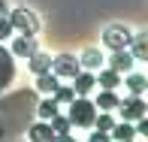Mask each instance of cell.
<instances>
[{
  "label": "cell",
  "instance_id": "obj_25",
  "mask_svg": "<svg viewBox=\"0 0 148 142\" xmlns=\"http://www.w3.org/2000/svg\"><path fill=\"white\" fill-rule=\"evenodd\" d=\"M0 15H6V0H0Z\"/></svg>",
  "mask_w": 148,
  "mask_h": 142
},
{
  "label": "cell",
  "instance_id": "obj_15",
  "mask_svg": "<svg viewBox=\"0 0 148 142\" xmlns=\"http://www.w3.org/2000/svg\"><path fill=\"white\" fill-rule=\"evenodd\" d=\"M27 67H30V73H45V70H51V58L49 55H42V51H33V55H27Z\"/></svg>",
  "mask_w": 148,
  "mask_h": 142
},
{
  "label": "cell",
  "instance_id": "obj_12",
  "mask_svg": "<svg viewBox=\"0 0 148 142\" xmlns=\"http://www.w3.org/2000/svg\"><path fill=\"white\" fill-rule=\"evenodd\" d=\"M94 106L97 109H103V112H112L118 106V94L112 91V88H103V91L97 94V100H94Z\"/></svg>",
  "mask_w": 148,
  "mask_h": 142
},
{
  "label": "cell",
  "instance_id": "obj_21",
  "mask_svg": "<svg viewBox=\"0 0 148 142\" xmlns=\"http://www.w3.org/2000/svg\"><path fill=\"white\" fill-rule=\"evenodd\" d=\"M112 124H115V118H112L109 112L100 109V115H94V130H106V133H109V130H112Z\"/></svg>",
  "mask_w": 148,
  "mask_h": 142
},
{
  "label": "cell",
  "instance_id": "obj_10",
  "mask_svg": "<svg viewBox=\"0 0 148 142\" xmlns=\"http://www.w3.org/2000/svg\"><path fill=\"white\" fill-rule=\"evenodd\" d=\"M130 55L136 60H148V33H136V36H130Z\"/></svg>",
  "mask_w": 148,
  "mask_h": 142
},
{
  "label": "cell",
  "instance_id": "obj_6",
  "mask_svg": "<svg viewBox=\"0 0 148 142\" xmlns=\"http://www.w3.org/2000/svg\"><path fill=\"white\" fill-rule=\"evenodd\" d=\"M94 88H97V79H94L91 70H79L76 76H73V91H76V97H88Z\"/></svg>",
  "mask_w": 148,
  "mask_h": 142
},
{
  "label": "cell",
  "instance_id": "obj_1",
  "mask_svg": "<svg viewBox=\"0 0 148 142\" xmlns=\"http://www.w3.org/2000/svg\"><path fill=\"white\" fill-rule=\"evenodd\" d=\"M66 106H70V115H66V118H70V124H73V127H94L97 106H94L88 97H73Z\"/></svg>",
  "mask_w": 148,
  "mask_h": 142
},
{
  "label": "cell",
  "instance_id": "obj_18",
  "mask_svg": "<svg viewBox=\"0 0 148 142\" xmlns=\"http://www.w3.org/2000/svg\"><path fill=\"white\" fill-rule=\"evenodd\" d=\"M30 139H36V142H49V139H55L51 124H49V121H39V124H33V127H30Z\"/></svg>",
  "mask_w": 148,
  "mask_h": 142
},
{
  "label": "cell",
  "instance_id": "obj_7",
  "mask_svg": "<svg viewBox=\"0 0 148 142\" xmlns=\"http://www.w3.org/2000/svg\"><path fill=\"white\" fill-rule=\"evenodd\" d=\"M133 64H136V58L130 55V49H115V51H112V58H109V67H112L115 73H130Z\"/></svg>",
  "mask_w": 148,
  "mask_h": 142
},
{
  "label": "cell",
  "instance_id": "obj_13",
  "mask_svg": "<svg viewBox=\"0 0 148 142\" xmlns=\"http://www.w3.org/2000/svg\"><path fill=\"white\" fill-rule=\"evenodd\" d=\"M100 64H103V55H100V49H85L82 58H79V67H85V70H100Z\"/></svg>",
  "mask_w": 148,
  "mask_h": 142
},
{
  "label": "cell",
  "instance_id": "obj_17",
  "mask_svg": "<svg viewBox=\"0 0 148 142\" xmlns=\"http://www.w3.org/2000/svg\"><path fill=\"white\" fill-rule=\"evenodd\" d=\"M58 85H60V82H58V76H55L51 70H45V73H39V76H36V91H42V94H51Z\"/></svg>",
  "mask_w": 148,
  "mask_h": 142
},
{
  "label": "cell",
  "instance_id": "obj_20",
  "mask_svg": "<svg viewBox=\"0 0 148 142\" xmlns=\"http://www.w3.org/2000/svg\"><path fill=\"white\" fill-rule=\"evenodd\" d=\"M127 88H130V94H145L148 79L139 76V73H130V76H127Z\"/></svg>",
  "mask_w": 148,
  "mask_h": 142
},
{
  "label": "cell",
  "instance_id": "obj_19",
  "mask_svg": "<svg viewBox=\"0 0 148 142\" xmlns=\"http://www.w3.org/2000/svg\"><path fill=\"white\" fill-rule=\"evenodd\" d=\"M36 112H39V118H42V121H49L51 115H58V112H60V103H58L55 97H51V100H42Z\"/></svg>",
  "mask_w": 148,
  "mask_h": 142
},
{
  "label": "cell",
  "instance_id": "obj_24",
  "mask_svg": "<svg viewBox=\"0 0 148 142\" xmlns=\"http://www.w3.org/2000/svg\"><path fill=\"white\" fill-rule=\"evenodd\" d=\"M106 139H109L106 130H94V136H91V142H106Z\"/></svg>",
  "mask_w": 148,
  "mask_h": 142
},
{
  "label": "cell",
  "instance_id": "obj_5",
  "mask_svg": "<svg viewBox=\"0 0 148 142\" xmlns=\"http://www.w3.org/2000/svg\"><path fill=\"white\" fill-rule=\"evenodd\" d=\"M79 70H82V67H79V60L73 55H58L55 60H51V73H55L58 79H73Z\"/></svg>",
  "mask_w": 148,
  "mask_h": 142
},
{
  "label": "cell",
  "instance_id": "obj_4",
  "mask_svg": "<svg viewBox=\"0 0 148 142\" xmlns=\"http://www.w3.org/2000/svg\"><path fill=\"white\" fill-rule=\"evenodd\" d=\"M130 36H133V33L127 30L124 24H109V27L103 30V43L109 45L112 51H115V49H127V45H130Z\"/></svg>",
  "mask_w": 148,
  "mask_h": 142
},
{
  "label": "cell",
  "instance_id": "obj_14",
  "mask_svg": "<svg viewBox=\"0 0 148 142\" xmlns=\"http://www.w3.org/2000/svg\"><path fill=\"white\" fill-rule=\"evenodd\" d=\"M109 139L130 142V139H136V130H133V124H130V121H124V124H112V130H109Z\"/></svg>",
  "mask_w": 148,
  "mask_h": 142
},
{
  "label": "cell",
  "instance_id": "obj_22",
  "mask_svg": "<svg viewBox=\"0 0 148 142\" xmlns=\"http://www.w3.org/2000/svg\"><path fill=\"white\" fill-rule=\"evenodd\" d=\"M51 97H55L58 103H64V106H66V103H70L73 97H76V91H73V88H64V85H58L55 91H51Z\"/></svg>",
  "mask_w": 148,
  "mask_h": 142
},
{
  "label": "cell",
  "instance_id": "obj_11",
  "mask_svg": "<svg viewBox=\"0 0 148 142\" xmlns=\"http://www.w3.org/2000/svg\"><path fill=\"white\" fill-rule=\"evenodd\" d=\"M49 124H51V133H55V139H70V118H64V115H51L49 118Z\"/></svg>",
  "mask_w": 148,
  "mask_h": 142
},
{
  "label": "cell",
  "instance_id": "obj_23",
  "mask_svg": "<svg viewBox=\"0 0 148 142\" xmlns=\"http://www.w3.org/2000/svg\"><path fill=\"white\" fill-rule=\"evenodd\" d=\"M9 36H12V24L6 15H0V39H9Z\"/></svg>",
  "mask_w": 148,
  "mask_h": 142
},
{
  "label": "cell",
  "instance_id": "obj_9",
  "mask_svg": "<svg viewBox=\"0 0 148 142\" xmlns=\"http://www.w3.org/2000/svg\"><path fill=\"white\" fill-rule=\"evenodd\" d=\"M36 51V39L33 33H18V39L12 43V58H27Z\"/></svg>",
  "mask_w": 148,
  "mask_h": 142
},
{
  "label": "cell",
  "instance_id": "obj_2",
  "mask_svg": "<svg viewBox=\"0 0 148 142\" xmlns=\"http://www.w3.org/2000/svg\"><path fill=\"white\" fill-rule=\"evenodd\" d=\"M9 18V24H12V30H18V33H36L39 30V18H36V12L33 9H15L12 15H6Z\"/></svg>",
  "mask_w": 148,
  "mask_h": 142
},
{
  "label": "cell",
  "instance_id": "obj_3",
  "mask_svg": "<svg viewBox=\"0 0 148 142\" xmlns=\"http://www.w3.org/2000/svg\"><path fill=\"white\" fill-rule=\"evenodd\" d=\"M115 109L121 112V118H124V121H136V118H142V115H148V106H145L142 94H130L127 100H118Z\"/></svg>",
  "mask_w": 148,
  "mask_h": 142
},
{
  "label": "cell",
  "instance_id": "obj_8",
  "mask_svg": "<svg viewBox=\"0 0 148 142\" xmlns=\"http://www.w3.org/2000/svg\"><path fill=\"white\" fill-rule=\"evenodd\" d=\"M12 76H15V64H12V51H6L3 45H0V91H3L6 85L12 82Z\"/></svg>",
  "mask_w": 148,
  "mask_h": 142
},
{
  "label": "cell",
  "instance_id": "obj_16",
  "mask_svg": "<svg viewBox=\"0 0 148 142\" xmlns=\"http://www.w3.org/2000/svg\"><path fill=\"white\" fill-rule=\"evenodd\" d=\"M94 79H97L100 88H112V91L121 88V73H115L112 67H109V70H100V76H94Z\"/></svg>",
  "mask_w": 148,
  "mask_h": 142
}]
</instances>
